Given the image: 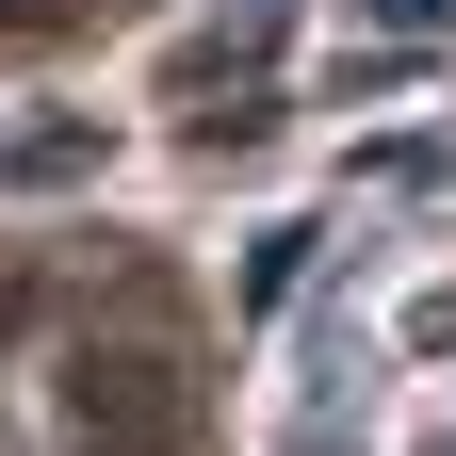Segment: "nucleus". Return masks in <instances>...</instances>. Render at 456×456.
<instances>
[{"mask_svg": "<svg viewBox=\"0 0 456 456\" xmlns=\"http://www.w3.org/2000/svg\"><path fill=\"white\" fill-rule=\"evenodd\" d=\"M212 391L180 342H66V456H196Z\"/></svg>", "mask_w": 456, "mask_h": 456, "instance_id": "1", "label": "nucleus"}, {"mask_svg": "<svg viewBox=\"0 0 456 456\" xmlns=\"http://www.w3.org/2000/svg\"><path fill=\"white\" fill-rule=\"evenodd\" d=\"M82 163H98V131H17V180H33V196H66Z\"/></svg>", "mask_w": 456, "mask_h": 456, "instance_id": "2", "label": "nucleus"}, {"mask_svg": "<svg viewBox=\"0 0 456 456\" xmlns=\"http://www.w3.org/2000/svg\"><path fill=\"white\" fill-rule=\"evenodd\" d=\"M17 326H33V294H0V342H17Z\"/></svg>", "mask_w": 456, "mask_h": 456, "instance_id": "3", "label": "nucleus"}, {"mask_svg": "<svg viewBox=\"0 0 456 456\" xmlns=\"http://www.w3.org/2000/svg\"><path fill=\"white\" fill-rule=\"evenodd\" d=\"M391 17H440V0H391Z\"/></svg>", "mask_w": 456, "mask_h": 456, "instance_id": "4", "label": "nucleus"}, {"mask_svg": "<svg viewBox=\"0 0 456 456\" xmlns=\"http://www.w3.org/2000/svg\"><path fill=\"white\" fill-rule=\"evenodd\" d=\"M310 456H342V440H310Z\"/></svg>", "mask_w": 456, "mask_h": 456, "instance_id": "5", "label": "nucleus"}]
</instances>
